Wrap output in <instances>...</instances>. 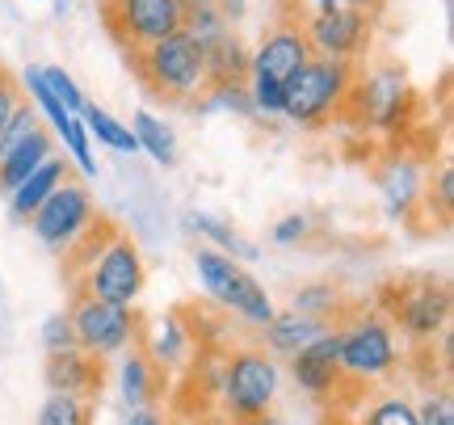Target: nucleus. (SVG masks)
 Returning <instances> with one entry per match:
<instances>
[{"mask_svg": "<svg viewBox=\"0 0 454 425\" xmlns=\"http://www.w3.org/2000/svg\"><path fill=\"white\" fill-rule=\"evenodd\" d=\"M190 232H198V236H207L211 240V248H219V253H227L231 262H253L261 248L253 245V240H244L236 228H227L223 219H211V215H194L190 219Z\"/></svg>", "mask_w": 454, "mask_h": 425, "instance_id": "bb28decb", "label": "nucleus"}, {"mask_svg": "<svg viewBox=\"0 0 454 425\" xmlns=\"http://www.w3.org/2000/svg\"><path fill=\"white\" fill-rule=\"evenodd\" d=\"M51 156H55V131L47 122H38L17 144H9L0 152V194H13L17 185L30 177L43 161H51Z\"/></svg>", "mask_w": 454, "mask_h": 425, "instance_id": "f3484780", "label": "nucleus"}, {"mask_svg": "<svg viewBox=\"0 0 454 425\" xmlns=\"http://www.w3.org/2000/svg\"><path fill=\"white\" fill-rule=\"evenodd\" d=\"M345 114H354L371 131H400L404 118L412 114V84H408L404 67L391 64V59L357 67Z\"/></svg>", "mask_w": 454, "mask_h": 425, "instance_id": "423d86ee", "label": "nucleus"}, {"mask_svg": "<svg viewBox=\"0 0 454 425\" xmlns=\"http://www.w3.org/2000/svg\"><path fill=\"white\" fill-rule=\"evenodd\" d=\"M383 303H387L391 328H400L408 342L429 345L446 337L450 328V287L446 279H434V274H421V279H395L383 291Z\"/></svg>", "mask_w": 454, "mask_h": 425, "instance_id": "20e7f679", "label": "nucleus"}, {"mask_svg": "<svg viewBox=\"0 0 454 425\" xmlns=\"http://www.w3.org/2000/svg\"><path fill=\"white\" fill-rule=\"evenodd\" d=\"M43 81H47V89L59 98V106H64L67 114H81V110H84V101H89V98L76 89V81L67 76L64 67H43Z\"/></svg>", "mask_w": 454, "mask_h": 425, "instance_id": "2f4dec72", "label": "nucleus"}, {"mask_svg": "<svg viewBox=\"0 0 454 425\" xmlns=\"http://www.w3.org/2000/svg\"><path fill=\"white\" fill-rule=\"evenodd\" d=\"M67 177H72V173H67V161H64V156H51V161H43L30 173V177L17 185L13 194H4V202H9V215H13L17 224H30V215L38 211V207H43V202H47V198L55 194V190H59Z\"/></svg>", "mask_w": 454, "mask_h": 425, "instance_id": "aec40b11", "label": "nucleus"}, {"mask_svg": "<svg viewBox=\"0 0 454 425\" xmlns=\"http://www.w3.org/2000/svg\"><path fill=\"white\" fill-rule=\"evenodd\" d=\"M337 320H328V316H308V311H274L270 316V325L261 328L265 333V345L261 350H270L274 358H291V354H299V350H308L325 328H333Z\"/></svg>", "mask_w": 454, "mask_h": 425, "instance_id": "a211bd4d", "label": "nucleus"}, {"mask_svg": "<svg viewBox=\"0 0 454 425\" xmlns=\"http://www.w3.org/2000/svg\"><path fill=\"white\" fill-rule=\"evenodd\" d=\"M417 421H421V425H454V400H450V388L425 392V396H421V405H417Z\"/></svg>", "mask_w": 454, "mask_h": 425, "instance_id": "473e14b6", "label": "nucleus"}, {"mask_svg": "<svg viewBox=\"0 0 454 425\" xmlns=\"http://www.w3.org/2000/svg\"><path fill=\"white\" fill-rule=\"evenodd\" d=\"M194 270H198V282L207 287V295L223 311H231V316H240V320H248V325H257V328L270 325V316L278 311L274 299H270V291L240 262H231L227 253H219L211 245H198Z\"/></svg>", "mask_w": 454, "mask_h": 425, "instance_id": "39448f33", "label": "nucleus"}, {"mask_svg": "<svg viewBox=\"0 0 454 425\" xmlns=\"http://www.w3.org/2000/svg\"><path fill=\"white\" fill-rule=\"evenodd\" d=\"M38 337H43V350H47V354H59V350H72V345H76V333H72L67 311L47 316V320H43V328H38Z\"/></svg>", "mask_w": 454, "mask_h": 425, "instance_id": "72a5a7b5", "label": "nucleus"}, {"mask_svg": "<svg viewBox=\"0 0 454 425\" xmlns=\"http://www.w3.org/2000/svg\"><path fill=\"white\" fill-rule=\"evenodd\" d=\"M67 4H72V0H59V13H64V9H67Z\"/></svg>", "mask_w": 454, "mask_h": 425, "instance_id": "ea45409f", "label": "nucleus"}, {"mask_svg": "<svg viewBox=\"0 0 454 425\" xmlns=\"http://www.w3.org/2000/svg\"><path fill=\"white\" fill-rule=\"evenodd\" d=\"M127 425H164V417H160V409H156V405H152V409H130Z\"/></svg>", "mask_w": 454, "mask_h": 425, "instance_id": "c9c22d12", "label": "nucleus"}, {"mask_svg": "<svg viewBox=\"0 0 454 425\" xmlns=\"http://www.w3.org/2000/svg\"><path fill=\"white\" fill-rule=\"evenodd\" d=\"M311 236V219L308 215H282L274 224V240L278 245H299V240H308Z\"/></svg>", "mask_w": 454, "mask_h": 425, "instance_id": "f704fd0d", "label": "nucleus"}, {"mask_svg": "<svg viewBox=\"0 0 454 425\" xmlns=\"http://www.w3.org/2000/svg\"><path fill=\"white\" fill-rule=\"evenodd\" d=\"M144 287H147V262L139 253V245L122 228L114 232L110 245L101 248L93 257V265L72 282V291L106 299V303H122V308H135V299L144 295Z\"/></svg>", "mask_w": 454, "mask_h": 425, "instance_id": "1a4fd4ad", "label": "nucleus"}, {"mask_svg": "<svg viewBox=\"0 0 454 425\" xmlns=\"http://www.w3.org/2000/svg\"><path fill=\"white\" fill-rule=\"evenodd\" d=\"M425 177H429L425 164L412 161L408 152L387 156V164L379 169V194H383V207H387L391 219H412L417 202H421Z\"/></svg>", "mask_w": 454, "mask_h": 425, "instance_id": "dca6fc26", "label": "nucleus"}, {"mask_svg": "<svg viewBox=\"0 0 454 425\" xmlns=\"http://www.w3.org/2000/svg\"><path fill=\"white\" fill-rule=\"evenodd\" d=\"M118 228H122V224H114V219L98 215V219H93V224H89V228H84L81 236H76V240H72V245L59 253V262H64V274H67V279H72V282L81 279L84 270L93 265V257H98L101 248L114 240V232H118Z\"/></svg>", "mask_w": 454, "mask_h": 425, "instance_id": "5701e85b", "label": "nucleus"}, {"mask_svg": "<svg viewBox=\"0 0 454 425\" xmlns=\"http://www.w3.org/2000/svg\"><path fill=\"white\" fill-rule=\"evenodd\" d=\"M278 358L261 345H240L223 358V375H219V400H223L227 417L236 425H248L274 409L278 396Z\"/></svg>", "mask_w": 454, "mask_h": 425, "instance_id": "7ed1b4c3", "label": "nucleus"}, {"mask_svg": "<svg viewBox=\"0 0 454 425\" xmlns=\"http://www.w3.org/2000/svg\"><path fill=\"white\" fill-rule=\"evenodd\" d=\"M291 379L299 383V392L316 396V400H333L337 388L345 383V371H340V325L325 328L308 350L291 354Z\"/></svg>", "mask_w": 454, "mask_h": 425, "instance_id": "4468645a", "label": "nucleus"}, {"mask_svg": "<svg viewBox=\"0 0 454 425\" xmlns=\"http://www.w3.org/2000/svg\"><path fill=\"white\" fill-rule=\"evenodd\" d=\"M144 354L168 375V371H181V366L194 362L198 342L190 337V328H185V320H181L177 311H168L164 320L152 325V333H147V342H144Z\"/></svg>", "mask_w": 454, "mask_h": 425, "instance_id": "6ab92c4d", "label": "nucleus"}, {"mask_svg": "<svg viewBox=\"0 0 454 425\" xmlns=\"http://www.w3.org/2000/svg\"><path fill=\"white\" fill-rule=\"evenodd\" d=\"M55 139H64L67 147V161L81 169L84 177H98V156H93V139H89V131H84V122L76 114L67 118L64 127L55 131Z\"/></svg>", "mask_w": 454, "mask_h": 425, "instance_id": "c756f323", "label": "nucleus"}, {"mask_svg": "<svg viewBox=\"0 0 454 425\" xmlns=\"http://www.w3.org/2000/svg\"><path fill=\"white\" fill-rule=\"evenodd\" d=\"M98 198L89 194V185L84 181H76V177H67L55 194L38 207V211L30 215V232L38 236V245L43 248H51L55 257L64 253L76 236H81L93 219H98Z\"/></svg>", "mask_w": 454, "mask_h": 425, "instance_id": "f8f14e48", "label": "nucleus"}, {"mask_svg": "<svg viewBox=\"0 0 454 425\" xmlns=\"http://www.w3.org/2000/svg\"><path fill=\"white\" fill-rule=\"evenodd\" d=\"M130 135H135L139 152H147L156 164H164V169H173V164H177V135H173V127L160 122L156 114L139 110V114L130 118Z\"/></svg>", "mask_w": 454, "mask_h": 425, "instance_id": "b1692460", "label": "nucleus"}, {"mask_svg": "<svg viewBox=\"0 0 454 425\" xmlns=\"http://www.w3.org/2000/svg\"><path fill=\"white\" fill-rule=\"evenodd\" d=\"M311 4L303 0H274V17L265 21L257 47L248 51V72H265L274 81H286L311 59L308 34H303V17Z\"/></svg>", "mask_w": 454, "mask_h": 425, "instance_id": "9b49d317", "label": "nucleus"}, {"mask_svg": "<svg viewBox=\"0 0 454 425\" xmlns=\"http://www.w3.org/2000/svg\"><path fill=\"white\" fill-rule=\"evenodd\" d=\"M98 9L101 26L118 43L122 55H135V51L177 34L181 21H185L181 0H98Z\"/></svg>", "mask_w": 454, "mask_h": 425, "instance_id": "9d476101", "label": "nucleus"}, {"mask_svg": "<svg viewBox=\"0 0 454 425\" xmlns=\"http://www.w3.org/2000/svg\"><path fill=\"white\" fill-rule=\"evenodd\" d=\"M357 67L311 55L294 76L282 81V118H291L294 127H328L345 114V101L354 89Z\"/></svg>", "mask_w": 454, "mask_h": 425, "instance_id": "f03ea898", "label": "nucleus"}, {"mask_svg": "<svg viewBox=\"0 0 454 425\" xmlns=\"http://www.w3.org/2000/svg\"><path fill=\"white\" fill-rule=\"evenodd\" d=\"M127 64L139 76V84L156 101H164V106H198L207 98V89H211L207 55H202V47L185 30L127 55Z\"/></svg>", "mask_w": 454, "mask_h": 425, "instance_id": "f257e3e1", "label": "nucleus"}, {"mask_svg": "<svg viewBox=\"0 0 454 425\" xmlns=\"http://www.w3.org/2000/svg\"><path fill=\"white\" fill-rule=\"evenodd\" d=\"M34 425H93V400L47 392V400H43V409H38Z\"/></svg>", "mask_w": 454, "mask_h": 425, "instance_id": "cd10ccee", "label": "nucleus"}, {"mask_svg": "<svg viewBox=\"0 0 454 425\" xmlns=\"http://www.w3.org/2000/svg\"><path fill=\"white\" fill-rule=\"evenodd\" d=\"M43 383H47V392L98 400L101 388H106V366H101V358H93V354H84V350H76V345H72V350L47 354Z\"/></svg>", "mask_w": 454, "mask_h": 425, "instance_id": "2eb2a0df", "label": "nucleus"}, {"mask_svg": "<svg viewBox=\"0 0 454 425\" xmlns=\"http://www.w3.org/2000/svg\"><path fill=\"white\" fill-rule=\"evenodd\" d=\"M4 72H9V67H4V64H0V76H4Z\"/></svg>", "mask_w": 454, "mask_h": 425, "instance_id": "a19ab883", "label": "nucleus"}, {"mask_svg": "<svg viewBox=\"0 0 454 425\" xmlns=\"http://www.w3.org/2000/svg\"><path fill=\"white\" fill-rule=\"evenodd\" d=\"M181 4H185V9H190V4H202V0H181Z\"/></svg>", "mask_w": 454, "mask_h": 425, "instance_id": "58836bf2", "label": "nucleus"}, {"mask_svg": "<svg viewBox=\"0 0 454 425\" xmlns=\"http://www.w3.org/2000/svg\"><path fill=\"white\" fill-rule=\"evenodd\" d=\"M340 4H345V9H357V13H366V17H374V21H379V13H383V4H387V0H340Z\"/></svg>", "mask_w": 454, "mask_h": 425, "instance_id": "e433bc0d", "label": "nucleus"}, {"mask_svg": "<svg viewBox=\"0 0 454 425\" xmlns=\"http://www.w3.org/2000/svg\"><path fill=\"white\" fill-rule=\"evenodd\" d=\"M340 371L345 379H387L400 366V342L383 311L340 316Z\"/></svg>", "mask_w": 454, "mask_h": 425, "instance_id": "0eeeda50", "label": "nucleus"}, {"mask_svg": "<svg viewBox=\"0 0 454 425\" xmlns=\"http://www.w3.org/2000/svg\"><path fill=\"white\" fill-rule=\"evenodd\" d=\"M303 34H308L311 55H325V59H340V64L357 67V59H366V51L374 43V17L345 9V4L325 9V13L311 9L303 17Z\"/></svg>", "mask_w": 454, "mask_h": 425, "instance_id": "ddd939ff", "label": "nucleus"}, {"mask_svg": "<svg viewBox=\"0 0 454 425\" xmlns=\"http://www.w3.org/2000/svg\"><path fill=\"white\" fill-rule=\"evenodd\" d=\"M76 118L84 122L89 139H98L101 147H114V152H139V144H135V135H130L127 122H118L110 110H101L98 101H84V110Z\"/></svg>", "mask_w": 454, "mask_h": 425, "instance_id": "393cba45", "label": "nucleus"}, {"mask_svg": "<svg viewBox=\"0 0 454 425\" xmlns=\"http://www.w3.org/2000/svg\"><path fill=\"white\" fill-rule=\"evenodd\" d=\"M38 122H43V118L34 110V101L26 98V89L17 84L13 72H4V76H0V152L9 144H17V139L30 131V127H38Z\"/></svg>", "mask_w": 454, "mask_h": 425, "instance_id": "4be33fe9", "label": "nucleus"}, {"mask_svg": "<svg viewBox=\"0 0 454 425\" xmlns=\"http://www.w3.org/2000/svg\"><path fill=\"white\" fill-rule=\"evenodd\" d=\"M362 425H421L417 421V405L408 400V396H379L366 405L362 413Z\"/></svg>", "mask_w": 454, "mask_h": 425, "instance_id": "7c9ffc66", "label": "nucleus"}, {"mask_svg": "<svg viewBox=\"0 0 454 425\" xmlns=\"http://www.w3.org/2000/svg\"><path fill=\"white\" fill-rule=\"evenodd\" d=\"M291 308L294 311H308V316H328V320H340L345 316V291H340V282H308V287H299L291 295Z\"/></svg>", "mask_w": 454, "mask_h": 425, "instance_id": "a878e982", "label": "nucleus"}, {"mask_svg": "<svg viewBox=\"0 0 454 425\" xmlns=\"http://www.w3.org/2000/svg\"><path fill=\"white\" fill-rule=\"evenodd\" d=\"M417 211H434L438 215V228L450 224V211H454V173H450V164H442L438 173H429V177H425V190H421Z\"/></svg>", "mask_w": 454, "mask_h": 425, "instance_id": "c85d7f7f", "label": "nucleus"}, {"mask_svg": "<svg viewBox=\"0 0 454 425\" xmlns=\"http://www.w3.org/2000/svg\"><path fill=\"white\" fill-rule=\"evenodd\" d=\"M72 333H76V350L93 354V358H114L144 337V320L135 308L122 303H106L93 295L72 291V308H67Z\"/></svg>", "mask_w": 454, "mask_h": 425, "instance_id": "6e6552de", "label": "nucleus"}, {"mask_svg": "<svg viewBox=\"0 0 454 425\" xmlns=\"http://www.w3.org/2000/svg\"><path fill=\"white\" fill-rule=\"evenodd\" d=\"M340 0H316V4H311V9H316V13H325V9H337Z\"/></svg>", "mask_w": 454, "mask_h": 425, "instance_id": "4c0bfd02", "label": "nucleus"}, {"mask_svg": "<svg viewBox=\"0 0 454 425\" xmlns=\"http://www.w3.org/2000/svg\"><path fill=\"white\" fill-rule=\"evenodd\" d=\"M118 392L127 400V409H152V405L160 400L164 371L144 354V345H139V350L130 345V354L122 358V366H118Z\"/></svg>", "mask_w": 454, "mask_h": 425, "instance_id": "412c9836", "label": "nucleus"}]
</instances>
